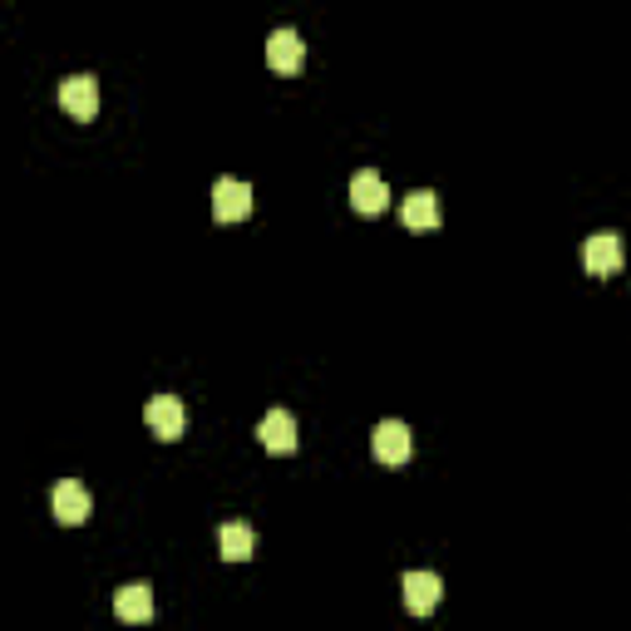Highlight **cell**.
Returning a JSON list of instances; mask_svg holds the SVG:
<instances>
[{"instance_id":"6da1fadb","label":"cell","mask_w":631,"mask_h":631,"mask_svg":"<svg viewBox=\"0 0 631 631\" xmlns=\"http://www.w3.org/2000/svg\"><path fill=\"white\" fill-rule=\"evenodd\" d=\"M144 420H148V429H153L163 444L183 439V429H187V410H183L177 394H153V400L144 404Z\"/></svg>"},{"instance_id":"7a4b0ae2","label":"cell","mask_w":631,"mask_h":631,"mask_svg":"<svg viewBox=\"0 0 631 631\" xmlns=\"http://www.w3.org/2000/svg\"><path fill=\"white\" fill-rule=\"evenodd\" d=\"M59 108H65L69 118H79V124H89V118L99 114V79L94 74H69L65 84H59Z\"/></svg>"},{"instance_id":"3957f363","label":"cell","mask_w":631,"mask_h":631,"mask_svg":"<svg viewBox=\"0 0 631 631\" xmlns=\"http://www.w3.org/2000/svg\"><path fill=\"white\" fill-rule=\"evenodd\" d=\"M246 213H252V183H242V177H217V187H213L217 222H242Z\"/></svg>"},{"instance_id":"277c9868","label":"cell","mask_w":631,"mask_h":631,"mask_svg":"<svg viewBox=\"0 0 631 631\" xmlns=\"http://www.w3.org/2000/svg\"><path fill=\"white\" fill-rule=\"evenodd\" d=\"M621 237L617 232H592L587 242H582V266H587L592 276H617L621 272Z\"/></svg>"},{"instance_id":"5b68a950","label":"cell","mask_w":631,"mask_h":631,"mask_svg":"<svg viewBox=\"0 0 631 631\" xmlns=\"http://www.w3.org/2000/svg\"><path fill=\"white\" fill-rule=\"evenodd\" d=\"M370 449L380 463H390V469H400L404 459H410V424L404 420H380L370 434Z\"/></svg>"},{"instance_id":"8992f818","label":"cell","mask_w":631,"mask_h":631,"mask_svg":"<svg viewBox=\"0 0 631 631\" xmlns=\"http://www.w3.org/2000/svg\"><path fill=\"white\" fill-rule=\"evenodd\" d=\"M351 207L360 217H380L385 207H390V187H385V177L375 173V168H360V173L351 177Z\"/></svg>"},{"instance_id":"52a82bcc","label":"cell","mask_w":631,"mask_h":631,"mask_svg":"<svg viewBox=\"0 0 631 631\" xmlns=\"http://www.w3.org/2000/svg\"><path fill=\"white\" fill-rule=\"evenodd\" d=\"M55 518L65 523V528H79V523H89V508H94V498H89V489L79 479H59L55 483Z\"/></svg>"},{"instance_id":"ba28073f","label":"cell","mask_w":631,"mask_h":631,"mask_svg":"<svg viewBox=\"0 0 631 631\" xmlns=\"http://www.w3.org/2000/svg\"><path fill=\"white\" fill-rule=\"evenodd\" d=\"M301 59H306V45H301V35H296L291 25H282V30L266 35V65H272L276 74H296Z\"/></svg>"},{"instance_id":"9c48e42d","label":"cell","mask_w":631,"mask_h":631,"mask_svg":"<svg viewBox=\"0 0 631 631\" xmlns=\"http://www.w3.org/2000/svg\"><path fill=\"white\" fill-rule=\"evenodd\" d=\"M439 601H444L439 572H404V607H410L414 617H429Z\"/></svg>"},{"instance_id":"30bf717a","label":"cell","mask_w":631,"mask_h":631,"mask_svg":"<svg viewBox=\"0 0 631 631\" xmlns=\"http://www.w3.org/2000/svg\"><path fill=\"white\" fill-rule=\"evenodd\" d=\"M400 217H404V227H410V232H434V227L444 222V207H439V197H434L429 187H414V193L404 197Z\"/></svg>"},{"instance_id":"8fae6325","label":"cell","mask_w":631,"mask_h":631,"mask_svg":"<svg viewBox=\"0 0 631 631\" xmlns=\"http://www.w3.org/2000/svg\"><path fill=\"white\" fill-rule=\"evenodd\" d=\"M114 611L118 621H153V587H144V582H128V587L114 592Z\"/></svg>"},{"instance_id":"7c38bea8","label":"cell","mask_w":631,"mask_h":631,"mask_svg":"<svg viewBox=\"0 0 631 631\" xmlns=\"http://www.w3.org/2000/svg\"><path fill=\"white\" fill-rule=\"evenodd\" d=\"M256 434H262V449H272V454H291V449H296V420H291L286 410L262 414Z\"/></svg>"},{"instance_id":"4fadbf2b","label":"cell","mask_w":631,"mask_h":631,"mask_svg":"<svg viewBox=\"0 0 631 631\" xmlns=\"http://www.w3.org/2000/svg\"><path fill=\"white\" fill-rule=\"evenodd\" d=\"M217 548H222L227 562H246L256 548V532L246 528V523H222V532H217Z\"/></svg>"}]
</instances>
